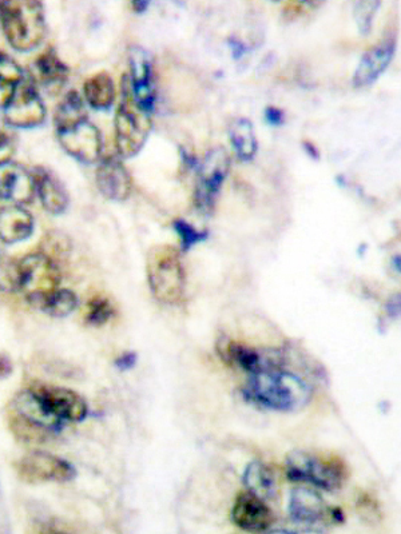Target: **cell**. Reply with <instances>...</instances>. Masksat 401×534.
Masks as SVG:
<instances>
[{
  "label": "cell",
  "mask_w": 401,
  "mask_h": 534,
  "mask_svg": "<svg viewBox=\"0 0 401 534\" xmlns=\"http://www.w3.org/2000/svg\"><path fill=\"white\" fill-rule=\"evenodd\" d=\"M59 142L67 154L82 163H95L102 154V135L89 119L57 131Z\"/></svg>",
  "instance_id": "cell-11"
},
{
  "label": "cell",
  "mask_w": 401,
  "mask_h": 534,
  "mask_svg": "<svg viewBox=\"0 0 401 534\" xmlns=\"http://www.w3.org/2000/svg\"><path fill=\"white\" fill-rule=\"evenodd\" d=\"M387 312L389 314V316H391L392 318H395L397 316H399V312H400V296L399 294H397V296L391 298V300H389L388 304H387Z\"/></svg>",
  "instance_id": "cell-36"
},
{
  "label": "cell",
  "mask_w": 401,
  "mask_h": 534,
  "mask_svg": "<svg viewBox=\"0 0 401 534\" xmlns=\"http://www.w3.org/2000/svg\"><path fill=\"white\" fill-rule=\"evenodd\" d=\"M265 118L269 125L281 126L285 119L284 111L275 106L266 107Z\"/></svg>",
  "instance_id": "cell-33"
},
{
  "label": "cell",
  "mask_w": 401,
  "mask_h": 534,
  "mask_svg": "<svg viewBox=\"0 0 401 534\" xmlns=\"http://www.w3.org/2000/svg\"><path fill=\"white\" fill-rule=\"evenodd\" d=\"M67 75H69V69L58 58L55 51L50 49L35 61L31 79L50 93H58L67 81Z\"/></svg>",
  "instance_id": "cell-21"
},
{
  "label": "cell",
  "mask_w": 401,
  "mask_h": 534,
  "mask_svg": "<svg viewBox=\"0 0 401 534\" xmlns=\"http://www.w3.org/2000/svg\"><path fill=\"white\" fill-rule=\"evenodd\" d=\"M15 153V145L10 135L0 129V165L10 162Z\"/></svg>",
  "instance_id": "cell-32"
},
{
  "label": "cell",
  "mask_w": 401,
  "mask_h": 534,
  "mask_svg": "<svg viewBox=\"0 0 401 534\" xmlns=\"http://www.w3.org/2000/svg\"><path fill=\"white\" fill-rule=\"evenodd\" d=\"M35 194L33 174L13 161L0 165V197L25 205Z\"/></svg>",
  "instance_id": "cell-18"
},
{
  "label": "cell",
  "mask_w": 401,
  "mask_h": 534,
  "mask_svg": "<svg viewBox=\"0 0 401 534\" xmlns=\"http://www.w3.org/2000/svg\"><path fill=\"white\" fill-rule=\"evenodd\" d=\"M31 389L38 394L50 412L63 422H81L89 413L87 402L74 390L53 385H35Z\"/></svg>",
  "instance_id": "cell-13"
},
{
  "label": "cell",
  "mask_w": 401,
  "mask_h": 534,
  "mask_svg": "<svg viewBox=\"0 0 401 534\" xmlns=\"http://www.w3.org/2000/svg\"><path fill=\"white\" fill-rule=\"evenodd\" d=\"M232 520L238 528L246 532H268L275 517L264 500L252 493L238 496L232 509Z\"/></svg>",
  "instance_id": "cell-15"
},
{
  "label": "cell",
  "mask_w": 401,
  "mask_h": 534,
  "mask_svg": "<svg viewBox=\"0 0 401 534\" xmlns=\"http://www.w3.org/2000/svg\"><path fill=\"white\" fill-rule=\"evenodd\" d=\"M148 280L150 290L166 305L181 304L185 297L186 276L180 253L173 246H154L149 251Z\"/></svg>",
  "instance_id": "cell-3"
},
{
  "label": "cell",
  "mask_w": 401,
  "mask_h": 534,
  "mask_svg": "<svg viewBox=\"0 0 401 534\" xmlns=\"http://www.w3.org/2000/svg\"><path fill=\"white\" fill-rule=\"evenodd\" d=\"M395 51L396 41L393 38H385L365 51L353 75V85L360 89V87H368L375 83L388 69Z\"/></svg>",
  "instance_id": "cell-16"
},
{
  "label": "cell",
  "mask_w": 401,
  "mask_h": 534,
  "mask_svg": "<svg viewBox=\"0 0 401 534\" xmlns=\"http://www.w3.org/2000/svg\"><path fill=\"white\" fill-rule=\"evenodd\" d=\"M77 294L69 289H57L38 305L39 309L55 318H65L77 309Z\"/></svg>",
  "instance_id": "cell-27"
},
{
  "label": "cell",
  "mask_w": 401,
  "mask_h": 534,
  "mask_svg": "<svg viewBox=\"0 0 401 534\" xmlns=\"http://www.w3.org/2000/svg\"><path fill=\"white\" fill-rule=\"evenodd\" d=\"M287 476L293 482H304L332 492L343 485L345 469L339 460L307 450H293L287 457Z\"/></svg>",
  "instance_id": "cell-6"
},
{
  "label": "cell",
  "mask_w": 401,
  "mask_h": 534,
  "mask_svg": "<svg viewBox=\"0 0 401 534\" xmlns=\"http://www.w3.org/2000/svg\"><path fill=\"white\" fill-rule=\"evenodd\" d=\"M381 6L379 0H360L353 7V18H355L357 29L361 35H369L372 30L373 18L376 17L377 10Z\"/></svg>",
  "instance_id": "cell-29"
},
{
  "label": "cell",
  "mask_w": 401,
  "mask_h": 534,
  "mask_svg": "<svg viewBox=\"0 0 401 534\" xmlns=\"http://www.w3.org/2000/svg\"><path fill=\"white\" fill-rule=\"evenodd\" d=\"M25 74L9 55L0 53V109H5Z\"/></svg>",
  "instance_id": "cell-26"
},
{
  "label": "cell",
  "mask_w": 401,
  "mask_h": 534,
  "mask_svg": "<svg viewBox=\"0 0 401 534\" xmlns=\"http://www.w3.org/2000/svg\"><path fill=\"white\" fill-rule=\"evenodd\" d=\"M95 178L103 197L115 202H123L129 198L131 177L121 159L115 157L102 159Z\"/></svg>",
  "instance_id": "cell-17"
},
{
  "label": "cell",
  "mask_w": 401,
  "mask_h": 534,
  "mask_svg": "<svg viewBox=\"0 0 401 534\" xmlns=\"http://www.w3.org/2000/svg\"><path fill=\"white\" fill-rule=\"evenodd\" d=\"M121 102L115 114V146L119 157L131 158L145 146L152 130L150 114L140 109L134 101L129 77L122 79Z\"/></svg>",
  "instance_id": "cell-4"
},
{
  "label": "cell",
  "mask_w": 401,
  "mask_h": 534,
  "mask_svg": "<svg viewBox=\"0 0 401 534\" xmlns=\"http://www.w3.org/2000/svg\"><path fill=\"white\" fill-rule=\"evenodd\" d=\"M34 231V218L21 205L0 209V239L5 243H18L29 238Z\"/></svg>",
  "instance_id": "cell-20"
},
{
  "label": "cell",
  "mask_w": 401,
  "mask_h": 534,
  "mask_svg": "<svg viewBox=\"0 0 401 534\" xmlns=\"http://www.w3.org/2000/svg\"><path fill=\"white\" fill-rule=\"evenodd\" d=\"M87 118L85 103L77 91H70L59 103L54 115V125L57 131L66 129Z\"/></svg>",
  "instance_id": "cell-25"
},
{
  "label": "cell",
  "mask_w": 401,
  "mask_h": 534,
  "mask_svg": "<svg viewBox=\"0 0 401 534\" xmlns=\"http://www.w3.org/2000/svg\"><path fill=\"white\" fill-rule=\"evenodd\" d=\"M17 472L23 481L30 484L38 482H67L75 477L74 466L46 452H30L17 464Z\"/></svg>",
  "instance_id": "cell-9"
},
{
  "label": "cell",
  "mask_w": 401,
  "mask_h": 534,
  "mask_svg": "<svg viewBox=\"0 0 401 534\" xmlns=\"http://www.w3.org/2000/svg\"><path fill=\"white\" fill-rule=\"evenodd\" d=\"M10 370V362L5 360V358L0 357V377L7 376V374L10 373Z\"/></svg>",
  "instance_id": "cell-38"
},
{
  "label": "cell",
  "mask_w": 401,
  "mask_h": 534,
  "mask_svg": "<svg viewBox=\"0 0 401 534\" xmlns=\"http://www.w3.org/2000/svg\"><path fill=\"white\" fill-rule=\"evenodd\" d=\"M174 230L180 235L182 250L189 251L198 243L204 242L208 238L206 231H198L196 227L190 225L185 219H177L173 223Z\"/></svg>",
  "instance_id": "cell-31"
},
{
  "label": "cell",
  "mask_w": 401,
  "mask_h": 534,
  "mask_svg": "<svg viewBox=\"0 0 401 534\" xmlns=\"http://www.w3.org/2000/svg\"><path fill=\"white\" fill-rule=\"evenodd\" d=\"M137 354L136 353H125L123 356L119 357L117 360V368L121 370H129L136 365Z\"/></svg>",
  "instance_id": "cell-34"
},
{
  "label": "cell",
  "mask_w": 401,
  "mask_h": 534,
  "mask_svg": "<svg viewBox=\"0 0 401 534\" xmlns=\"http://www.w3.org/2000/svg\"><path fill=\"white\" fill-rule=\"evenodd\" d=\"M304 149L307 150V153L311 155L313 159H319L320 153L319 150L316 149L315 146H313V143L305 141L303 143Z\"/></svg>",
  "instance_id": "cell-37"
},
{
  "label": "cell",
  "mask_w": 401,
  "mask_h": 534,
  "mask_svg": "<svg viewBox=\"0 0 401 534\" xmlns=\"http://www.w3.org/2000/svg\"><path fill=\"white\" fill-rule=\"evenodd\" d=\"M129 77L134 101L145 113H152L156 103L152 55L140 46H131L129 50Z\"/></svg>",
  "instance_id": "cell-12"
},
{
  "label": "cell",
  "mask_w": 401,
  "mask_h": 534,
  "mask_svg": "<svg viewBox=\"0 0 401 534\" xmlns=\"http://www.w3.org/2000/svg\"><path fill=\"white\" fill-rule=\"evenodd\" d=\"M15 290H19L35 306L59 289L61 272L49 255H26L14 266Z\"/></svg>",
  "instance_id": "cell-5"
},
{
  "label": "cell",
  "mask_w": 401,
  "mask_h": 534,
  "mask_svg": "<svg viewBox=\"0 0 401 534\" xmlns=\"http://www.w3.org/2000/svg\"><path fill=\"white\" fill-rule=\"evenodd\" d=\"M242 480H244L249 493L261 498V500L268 501L276 497L277 482L275 473L264 462L257 460L250 462L246 466Z\"/></svg>",
  "instance_id": "cell-22"
},
{
  "label": "cell",
  "mask_w": 401,
  "mask_h": 534,
  "mask_svg": "<svg viewBox=\"0 0 401 534\" xmlns=\"http://www.w3.org/2000/svg\"><path fill=\"white\" fill-rule=\"evenodd\" d=\"M7 125L17 129H34L45 122L46 107L31 77L23 78L5 109Z\"/></svg>",
  "instance_id": "cell-8"
},
{
  "label": "cell",
  "mask_w": 401,
  "mask_h": 534,
  "mask_svg": "<svg viewBox=\"0 0 401 534\" xmlns=\"http://www.w3.org/2000/svg\"><path fill=\"white\" fill-rule=\"evenodd\" d=\"M114 316L113 305L107 298L95 297L89 302L86 310L87 324L101 326Z\"/></svg>",
  "instance_id": "cell-30"
},
{
  "label": "cell",
  "mask_w": 401,
  "mask_h": 534,
  "mask_svg": "<svg viewBox=\"0 0 401 534\" xmlns=\"http://www.w3.org/2000/svg\"><path fill=\"white\" fill-rule=\"evenodd\" d=\"M15 425H22L23 429L37 433H55L62 429L65 422L59 420L47 408L33 389L22 390L13 400Z\"/></svg>",
  "instance_id": "cell-10"
},
{
  "label": "cell",
  "mask_w": 401,
  "mask_h": 534,
  "mask_svg": "<svg viewBox=\"0 0 401 534\" xmlns=\"http://www.w3.org/2000/svg\"><path fill=\"white\" fill-rule=\"evenodd\" d=\"M289 516L296 525L308 526L309 529L321 532L316 525L333 520V509L329 508L323 497L315 490L308 488H296L292 490L289 498Z\"/></svg>",
  "instance_id": "cell-14"
},
{
  "label": "cell",
  "mask_w": 401,
  "mask_h": 534,
  "mask_svg": "<svg viewBox=\"0 0 401 534\" xmlns=\"http://www.w3.org/2000/svg\"><path fill=\"white\" fill-rule=\"evenodd\" d=\"M34 190L41 199L42 206L50 214L65 213L69 206V195L55 174L45 167H35L33 173Z\"/></svg>",
  "instance_id": "cell-19"
},
{
  "label": "cell",
  "mask_w": 401,
  "mask_h": 534,
  "mask_svg": "<svg viewBox=\"0 0 401 534\" xmlns=\"http://www.w3.org/2000/svg\"><path fill=\"white\" fill-rule=\"evenodd\" d=\"M196 205L201 213H212L214 202L230 170V157L224 147H214L197 167Z\"/></svg>",
  "instance_id": "cell-7"
},
{
  "label": "cell",
  "mask_w": 401,
  "mask_h": 534,
  "mask_svg": "<svg viewBox=\"0 0 401 534\" xmlns=\"http://www.w3.org/2000/svg\"><path fill=\"white\" fill-rule=\"evenodd\" d=\"M150 3L149 2H134L133 3V9L136 11V13H144L146 9H148Z\"/></svg>",
  "instance_id": "cell-39"
},
{
  "label": "cell",
  "mask_w": 401,
  "mask_h": 534,
  "mask_svg": "<svg viewBox=\"0 0 401 534\" xmlns=\"http://www.w3.org/2000/svg\"><path fill=\"white\" fill-rule=\"evenodd\" d=\"M226 354H228L230 361H233L234 364L240 366L241 369H244L249 374L257 372V370L264 368L266 364L272 361L269 358L266 360V357L258 353L257 350L236 344V342L229 344L228 348H226Z\"/></svg>",
  "instance_id": "cell-28"
},
{
  "label": "cell",
  "mask_w": 401,
  "mask_h": 534,
  "mask_svg": "<svg viewBox=\"0 0 401 534\" xmlns=\"http://www.w3.org/2000/svg\"><path fill=\"white\" fill-rule=\"evenodd\" d=\"M83 94L87 105L95 110H109L115 99L113 79L107 73H99L87 79Z\"/></svg>",
  "instance_id": "cell-24"
},
{
  "label": "cell",
  "mask_w": 401,
  "mask_h": 534,
  "mask_svg": "<svg viewBox=\"0 0 401 534\" xmlns=\"http://www.w3.org/2000/svg\"><path fill=\"white\" fill-rule=\"evenodd\" d=\"M229 138L238 159L252 161L258 145L252 122L248 118H237L230 123Z\"/></svg>",
  "instance_id": "cell-23"
},
{
  "label": "cell",
  "mask_w": 401,
  "mask_h": 534,
  "mask_svg": "<svg viewBox=\"0 0 401 534\" xmlns=\"http://www.w3.org/2000/svg\"><path fill=\"white\" fill-rule=\"evenodd\" d=\"M0 26L15 50L29 53L46 37V18L38 2H0Z\"/></svg>",
  "instance_id": "cell-2"
},
{
  "label": "cell",
  "mask_w": 401,
  "mask_h": 534,
  "mask_svg": "<svg viewBox=\"0 0 401 534\" xmlns=\"http://www.w3.org/2000/svg\"><path fill=\"white\" fill-rule=\"evenodd\" d=\"M246 401L275 412H296L311 401V385L299 374L288 372L276 362L250 373L242 390Z\"/></svg>",
  "instance_id": "cell-1"
},
{
  "label": "cell",
  "mask_w": 401,
  "mask_h": 534,
  "mask_svg": "<svg viewBox=\"0 0 401 534\" xmlns=\"http://www.w3.org/2000/svg\"><path fill=\"white\" fill-rule=\"evenodd\" d=\"M229 46L230 49H232L234 58L240 59L241 57H244V54L246 53V46L244 45V43L238 41V39L236 38H230Z\"/></svg>",
  "instance_id": "cell-35"
}]
</instances>
